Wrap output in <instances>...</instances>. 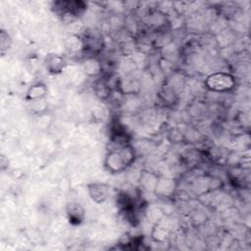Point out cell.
<instances>
[{
    "label": "cell",
    "mask_w": 251,
    "mask_h": 251,
    "mask_svg": "<svg viewBox=\"0 0 251 251\" xmlns=\"http://www.w3.org/2000/svg\"><path fill=\"white\" fill-rule=\"evenodd\" d=\"M135 158V151L131 144L112 148L105 156L104 167L110 174H120L131 166Z\"/></svg>",
    "instance_id": "6da1fadb"
},
{
    "label": "cell",
    "mask_w": 251,
    "mask_h": 251,
    "mask_svg": "<svg viewBox=\"0 0 251 251\" xmlns=\"http://www.w3.org/2000/svg\"><path fill=\"white\" fill-rule=\"evenodd\" d=\"M235 77L226 72H215L208 75L204 79L205 87L212 92L226 93L234 89Z\"/></svg>",
    "instance_id": "7a4b0ae2"
},
{
    "label": "cell",
    "mask_w": 251,
    "mask_h": 251,
    "mask_svg": "<svg viewBox=\"0 0 251 251\" xmlns=\"http://www.w3.org/2000/svg\"><path fill=\"white\" fill-rule=\"evenodd\" d=\"M53 8L63 17L76 18L85 11L86 4L82 1H56L53 3Z\"/></svg>",
    "instance_id": "3957f363"
},
{
    "label": "cell",
    "mask_w": 251,
    "mask_h": 251,
    "mask_svg": "<svg viewBox=\"0 0 251 251\" xmlns=\"http://www.w3.org/2000/svg\"><path fill=\"white\" fill-rule=\"evenodd\" d=\"M83 39V53L86 56L96 57L102 50L104 46L103 36L98 32H87L82 36Z\"/></svg>",
    "instance_id": "277c9868"
},
{
    "label": "cell",
    "mask_w": 251,
    "mask_h": 251,
    "mask_svg": "<svg viewBox=\"0 0 251 251\" xmlns=\"http://www.w3.org/2000/svg\"><path fill=\"white\" fill-rule=\"evenodd\" d=\"M86 187L90 199L97 204L104 203L110 195V186L105 182H90L87 184Z\"/></svg>",
    "instance_id": "5b68a950"
},
{
    "label": "cell",
    "mask_w": 251,
    "mask_h": 251,
    "mask_svg": "<svg viewBox=\"0 0 251 251\" xmlns=\"http://www.w3.org/2000/svg\"><path fill=\"white\" fill-rule=\"evenodd\" d=\"M44 65L47 72L51 75H59L67 67V60L60 54H48L44 59Z\"/></svg>",
    "instance_id": "8992f818"
},
{
    "label": "cell",
    "mask_w": 251,
    "mask_h": 251,
    "mask_svg": "<svg viewBox=\"0 0 251 251\" xmlns=\"http://www.w3.org/2000/svg\"><path fill=\"white\" fill-rule=\"evenodd\" d=\"M67 218L71 225L78 226L85 218V211L83 206L77 201H71L66 206Z\"/></svg>",
    "instance_id": "52a82bcc"
},
{
    "label": "cell",
    "mask_w": 251,
    "mask_h": 251,
    "mask_svg": "<svg viewBox=\"0 0 251 251\" xmlns=\"http://www.w3.org/2000/svg\"><path fill=\"white\" fill-rule=\"evenodd\" d=\"M48 89L45 83L35 82L31 84L25 92V100L28 102H34L45 99Z\"/></svg>",
    "instance_id": "ba28073f"
},
{
    "label": "cell",
    "mask_w": 251,
    "mask_h": 251,
    "mask_svg": "<svg viewBox=\"0 0 251 251\" xmlns=\"http://www.w3.org/2000/svg\"><path fill=\"white\" fill-rule=\"evenodd\" d=\"M82 70L88 76H98L102 73V63L97 57L86 56L82 61Z\"/></svg>",
    "instance_id": "9c48e42d"
},
{
    "label": "cell",
    "mask_w": 251,
    "mask_h": 251,
    "mask_svg": "<svg viewBox=\"0 0 251 251\" xmlns=\"http://www.w3.org/2000/svg\"><path fill=\"white\" fill-rule=\"evenodd\" d=\"M176 181L170 177H159L155 188V194L160 196H171L176 190Z\"/></svg>",
    "instance_id": "30bf717a"
},
{
    "label": "cell",
    "mask_w": 251,
    "mask_h": 251,
    "mask_svg": "<svg viewBox=\"0 0 251 251\" xmlns=\"http://www.w3.org/2000/svg\"><path fill=\"white\" fill-rule=\"evenodd\" d=\"M65 48L71 53V54H76V53H83V39L82 36L78 34L72 33L65 39Z\"/></svg>",
    "instance_id": "8fae6325"
},
{
    "label": "cell",
    "mask_w": 251,
    "mask_h": 251,
    "mask_svg": "<svg viewBox=\"0 0 251 251\" xmlns=\"http://www.w3.org/2000/svg\"><path fill=\"white\" fill-rule=\"evenodd\" d=\"M159 176L155 175L154 173L148 172V171H143L140 174V185L145 189L146 191L149 192H155V188L157 185Z\"/></svg>",
    "instance_id": "7c38bea8"
},
{
    "label": "cell",
    "mask_w": 251,
    "mask_h": 251,
    "mask_svg": "<svg viewBox=\"0 0 251 251\" xmlns=\"http://www.w3.org/2000/svg\"><path fill=\"white\" fill-rule=\"evenodd\" d=\"M94 92L100 100H106L111 95V88L104 79H97L94 83Z\"/></svg>",
    "instance_id": "4fadbf2b"
},
{
    "label": "cell",
    "mask_w": 251,
    "mask_h": 251,
    "mask_svg": "<svg viewBox=\"0 0 251 251\" xmlns=\"http://www.w3.org/2000/svg\"><path fill=\"white\" fill-rule=\"evenodd\" d=\"M12 44V38L10 36V34L8 33V31H6L5 29H1L0 31V49L1 52L3 53L4 51L8 50L11 47Z\"/></svg>",
    "instance_id": "5bb4252c"
}]
</instances>
